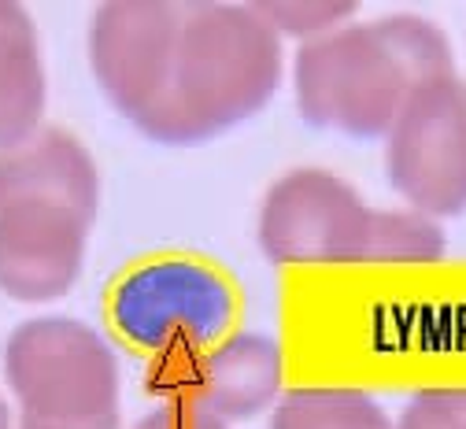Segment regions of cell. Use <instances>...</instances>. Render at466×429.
I'll use <instances>...</instances> for the list:
<instances>
[{"label": "cell", "mask_w": 466, "mask_h": 429, "mask_svg": "<svg viewBox=\"0 0 466 429\" xmlns=\"http://www.w3.org/2000/svg\"><path fill=\"white\" fill-rule=\"evenodd\" d=\"M5 378L34 418L119 414V359L93 326L67 315L15 326L5 344Z\"/></svg>", "instance_id": "3"}, {"label": "cell", "mask_w": 466, "mask_h": 429, "mask_svg": "<svg viewBox=\"0 0 466 429\" xmlns=\"http://www.w3.org/2000/svg\"><path fill=\"white\" fill-rule=\"evenodd\" d=\"M8 200H56L96 219L100 170L78 138L41 127L26 141L0 148V204Z\"/></svg>", "instance_id": "9"}, {"label": "cell", "mask_w": 466, "mask_h": 429, "mask_svg": "<svg viewBox=\"0 0 466 429\" xmlns=\"http://www.w3.org/2000/svg\"><path fill=\"white\" fill-rule=\"evenodd\" d=\"M444 230L437 219L400 208V211H378L374 208V230H370V267H422L437 263L444 256Z\"/></svg>", "instance_id": "13"}, {"label": "cell", "mask_w": 466, "mask_h": 429, "mask_svg": "<svg viewBox=\"0 0 466 429\" xmlns=\"http://www.w3.org/2000/svg\"><path fill=\"white\" fill-rule=\"evenodd\" d=\"M374 208L344 178L300 167L278 178L259 208V249L281 267L367 263Z\"/></svg>", "instance_id": "5"}, {"label": "cell", "mask_w": 466, "mask_h": 429, "mask_svg": "<svg viewBox=\"0 0 466 429\" xmlns=\"http://www.w3.org/2000/svg\"><path fill=\"white\" fill-rule=\"evenodd\" d=\"M0 429H12V414H8V403L0 400Z\"/></svg>", "instance_id": "19"}, {"label": "cell", "mask_w": 466, "mask_h": 429, "mask_svg": "<svg viewBox=\"0 0 466 429\" xmlns=\"http://www.w3.org/2000/svg\"><path fill=\"white\" fill-rule=\"evenodd\" d=\"M134 429H226V422L215 418L208 407H200L197 400L186 396V400H174L167 407H156Z\"/></svg>", "instance_id": "15"}, {"label": "cell", "mask_w": 466, "mask_h": 429, "mask_svg": "<svg viewBox=\"0 0 466 429\" xmlns=\"http://www.w3.org/2000/svg\"><path fill=\"white\" fill-rule=\"evenodd\" d=\"M178 34L182 5L170 0H111L89 23V64L100 93L152 141L170 104Z\"/></svg>", "instance_id": "4"}, {"label": "cell", "mask_w": 466, "mask_h": 429, "mask_svg": "<svg viewBox=\"0 0 466 429\" xmlns=\"http://www.w3.org/2000/svg\"><path fill=\"white\" fill-rule=\"evenodd\" d=\"M448 75H455L451 45L430 19L385 15L300 45L293 89L304 122L370 141L389 138L403 104Z\"/></svg>", "instance_id": "1"}, {"label": "cell", "mask_w": 466, "mask_h": 429, "mask_svg": "<svg viewBox=\"0 0 466 429\" xmlns=\"http://www.w3.org/2000/svg\"><path fill=\"white\" fill-rule=\"evenodd\" d=\"M281 86V37L256 5H182L174 82L156 145H204L259 115Z\"/></svg>", "instance_id": "2"}, {"label": "cell", "mask_w": 466, "mask_h": 429, "mask_svg": "<svg viewBox=\"0 0 466 429\" xmlns=\"http://www.w3.org/2000/svg\"><path fill=\"white\" fill-rule=\"evenodd\" d=\"M281 382H285L281 344L263 333H233L200 355L189 400H197L229 425L267 411L278 400Z\"/></svg>", "instance_id": "10"}, {"label": "cell", "mask_w": 466, "mask_h": 429, "mask_svg": "<svg viewBox=\"0 0 466 429\" xmlns=\"http://www.w3.org/2000/svg\"><path fill=\"white\" fill-rule=\"evenodd\" d=\"M256 12L278 37H297L311 45L348 26V19L356 15V5H340V0H267V5H256Z\"/></svg>", "instance_id": "14"}, {"label": "cell", "mask_w": 466, "mask_h": 429, "mask_svg": "<svg viewBox=\"0 0 466 429\" xmlns=\"http://www.w3.org/2000/svg\"><path fill=\"white\" fill-rule=\"evenodd\" d=\"M385 170L411 211H466V86L459 75L422 86L385 138Z\"/></svg>", "instance_id": "6"}, {"label": "cell", "mask_w": 466, "mask_h": 429, "mask_svg": "<svg viewBox=\"0 0 466 429\" xmlns=\"http://www.w3.org/2000/svg\"><path fill=\"white\" fill-rule=\"evenodd\" d=\"M407 407L437 429H466V389H426Z\"/></svg>", "instance_id": "16"}, {"label": "cell", "mask_w": 466, "mask_h": 429, "mask_svg": "<svg viewBox=\"0 0 466 429\" xmlns=\"http://www.w3.org/2000/svg\"><path fill=\"white\" fill-rule=\"evenodd\" d=\"M45 64L34 19L23 5L0 0V148H12L41 130Z\"/></svg>", "instance_id": "11"}, {"label": "cell", "mask_w": 466, "mask_h": 429, "mask_svg": "<svg viewBox=\"0 0 466 429\" xmlns=\"http://www.w3.org/2000/svg\"><path fill=\"white\" fill-rule=\"evenodd\" d=\"M93 219L56 200L0 204V292L48 303L82 278Z\"/></svg>", "instance_id": "8"}, {"label": "cell", "mask_w": 466, "mask_h": 429, "mask_svg": "<svg viewBox=\"0 0 466 429\" xmlns=\"http://www.w3.org/2000/svg\"><path fill=\"white\" fill-rule=\"evenodd\" d=\"M396 429H437L433 422H426L419 411H411V407H403V414H400V422H396Z\"/></svg>", "instance_id": "18"}, {"label": "cell", "mask_w": 466, "mask_h": 429, "mask_svg": "<svg viewBox=\"0 0 466 429\" xmlns=\"http://www.w3.org/2000/svg\"><path fill=\"white\" fill-rule=\"evenodd\" d=\"M119 333L145 352L215 344L233 319L229 281L193 260H159L130 271L111 296Z\"/></svg>", "instance_id": "7"}, {"label": "cell", "mask_w": 466, "mask_h": 429, "mask_svg": "<svg viewBox=\"0 0 466 429\" xmlns=\"http://www.w3.org/2000/svg\"><path fill=\"white\" fill-rule=\"evenodd\" d=\"M19 429H119V414H104V418H34V414H23Z\"/></svg>", "instance_id": "17"}, {"label": "cell", "mask_w": 466, "mask_h": 429, "mask_svg": "<svg viewBox=\"0 0 466 429\" xmlns=\"http://www.w3.org/2000/svg\"><path fill=\"white\" fill-rule=\"evenodd\" d=\"M270 429H396V422L360 389H297L274 407Z\"/></svg>", "instance_id": "12"}]
</instances>
